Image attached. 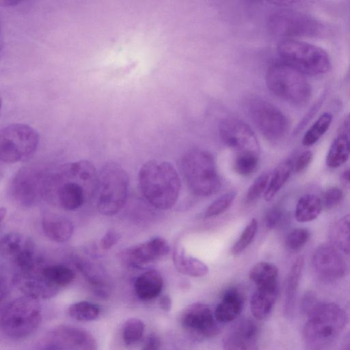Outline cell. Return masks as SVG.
<instances>
[{"label":"cell","mask_w":350,"mask_h":350,"mask_svg":"<svg viewBox=\"0 0 350 350\" xmlns=\"http://www.w3.org/2000/svg\"><path fill=\"white\" fill-rule=\"evenodd\" d=\"M278 52L284 62L304 75H323L331 67L329 56L324 49L305 42L284 40L278 44Z\"/></svg>","instance_id":"cell-8"},{"label":"cell","mask_w":350,"mask_h":350,"mask_svg":"<svg viewBox=\"0 0 350 350\" xmlns=\"http://www.w3.org/2000/svg\"><path fill=\"white\" fill-rule=\"evenodd\" d=\"M350 156V137L339 133L332 142L326 157V164L332 168L343 165Z\"/></svg>","instance_id":"cell-29"},{"label":"cell","mask_w":350,"mask_h":350,"mask_svg":"<svg viewBox=\"0 0 350 350\" xmlns=\"http://www.w3.org/2000/svg\"><path fill=\"white\" fill-rule=\"evenodd\" d=\"M243 302V295L237 288L227 289L215 309L216 320L219 323L234 321L242 312Z\"/></svg>","instance_id":"cell-22"},{"label":"cell","mask_w":350,"mask_h":350,"mask_svg":"<svg viewBox=\"0 0 350 350\" xmlns=\"http://www.w3.org/2000/svg\"><path fill=\"white\" fill-rule=\"evenodd\" d=\"M5 213H6L5 209L3 208H1V210H0L1 221H2L3 217L5 216Z\"/></svg>","instance_id":"cell-52"},{"label":"cell","mask_w":350,"mask_h":350,"mask_svg":"<svg viewBox=\"0 0 350 350\" xmlns=\"http://www.w3.org/2000/svg\"><path fill=\"white\" fill-rule=\"evenodd\" d=\"M41 224L45 236L56 243L68 241L74 232V226L70 219L57 213H46Z\"/></svg>","instance_id":"cell-20"},{"label":"cell","mask_w":350,"mask_h":350,"mask_svg":"<svg viewBox=\"0 0 350 350\" xmlns=\"http://www.w3.org/2000/svg\"><path fill=\"white\" fill-rule=\"evenodd\" d=\"M39 143L37 131L25 124H11L0 133V159L8 163L25 161L36 152Z\"/></svg>","instance_id":"cell-10"},{"label":"cell","mask_w":350,"mask_h":350,"mask_svg":"<svg viewBox=\"0 0 350 350\" xmlns=\"http://www.w3.org/2000/svg\"><path fill=\"white\" fill-rule=\"evenodd\" d=\"M51 170L41 164H31L18 170L12 178L10 192L13 200L23 207H32L45 199Z\"/></svg>","instance_id":"cell-9"},{"label":"cell","mask_w":350,"mask_h":350,"mask_svg":"<svg viewBox=\"0 0 350 350\" xmlns=\"http://www.w3.org/2000/svg\"><path fill=\"white\" fill-rule=\"evenodd\" d=\"M145 329L144 322L138 318H130L124 324L122 339L126 345H132L143 336Z\"/></svg>","instance_id":"cell-36"},{"label":"cell","mask_w":350,"mask_h":350,"mask_svg":"<svg viewBox=\"0 0 350 350\" xmlns=\"http://www.w3.org/2000/svg\"><path fill=\"white\" fill-rule=\"evenodd\" d=\"M304 258L302 256L297 257L287 276L284 304V312L286 316H291L294 309L296 294L301 273L304 267Z\"/></svg>","instance_id":"cell-26"},{"label":"cell","mask_w":350,"mask_h":350,"mask_svg":"<svg viewBox=\"0 0 350 350\" xmlns=\"http://www.w3.org/2000/svg\"><path fill=\"white\" fill-rule=\"evenodd\" d=\"M40 272L47 282L58 291L72 283L75 278L74 271L62 264L42 263Z\"/></svg>","instance_id":"cell-27"},{"label":"cell","mask_w":350,"mask_h":350,"mask_svg":"<svg viewBox=\"0 0 350 350\" xmlns=\"http://www.w3.org/2000/svg\"><path fill=\"white\" fill-rule=\"evenodd\" d=\"M59 350H98L93 336L86 330L61 325L51 330L45 338V345Z\"/></svg>","instance_id":"cell-15"},{"label":"cell","mask_w":350,"mask_h":350,"mask_svg":"<svg viewBox=\"0 0 350 350\" xmlns=\"http://www.w3.org/2000/svg\"><path fill=\"white\" fill-rule=\"evenodd\" d=\"M278 293V283L256 287L250 301L251 312L256 319L263 320L270 314Z\"/></svg>","instance_id":"cell-21"},{"label":"cell","mask_w":350,"mask_h":350,"mask_svg":"<svg viewBox=\"0 0 350 350\" xmlns=\"http://www.w3.org/2000/svg\"><path fill=\"white\" fill-rule=\"evenodd\" d=\"M265 81L273 94L293 105H305L310 99L311 86L304 74L284 62L268 68Z\"/></svg>","instance_id":"cell-6"},{"label":"cell","mask_w":350,"mask_h":350,"mask_svg":"<svg viewBox=\"0 0 350 350\" xmlns=\"http://www.w3.org/2000/svg\"><path fill=\"white\" fill-rule=\"evenodd\" d=\"M339 133L347 135L350 137V113L346 116L341 124Z\"/></svg>","instance_id":"cell-48"},{"label":"cell","mask_w":350,"mask_h":350,"mask_svg":"<svg viewBox=\"0 0 350 350\" xmlns=\"http://www.w3.org/2000/svg\"><path fill=\"white\" fill-rule=\"evenodd\" d=\"M67 313L76 321L88 322L96 319L100 316L101 308L95 303L79 301L70 305Z\"/></svg>","instance_id":"cell-33"},{"label":"cell","mask_w":350,"mask_h":350,"mask_svg":"<svg viewBox=\"0 0 350 350\" xmlns=\"http://www.w3.org/2000/svg\"><path fill=\"white\" fill-rule=\"evenodd\" d=\"M181 170L189 189L199 196H209L221 187L213 156L200 148L187 150L183 156Z\"/></svg>","instance_id":"cell-4"},{"label":"cell","mask_w":350,"mask_h":350,"mask_svg":"<svg viewBox=\"0 0 350 350\" xmlns=\"http://www.w3.org/2000/svg\"><path fill=\"white\" fill-rule=\"evenodd\" d=\"M163 280L161 275L155 270H148L138 275L133 284L137 297L144 301L158 297L163 288Z\"/></svg>","instance_id":"cell-24"},{"label":"cell","mask_w":350,"mask_h":350,"mask_svg":"<svg viewBox=\"0 0 350 350\" xmlns=\"http://www.w3.org/2000/svg\"><path fill=\"white\" fill-rule=\"evenodd\" d=\"M160 345L159 337L155 334H151L146 339L142 350H159Z\"/></svg>","instance_id":"cell-45"},{"label":"cell","mask_w":350,"mask_h":350,"mask_svg":"<svg viewBox=\"0 0 350 350\" xmlns=\"http://www.w3.org/2000/svg\"><path fill=\"white\" fill-rule=\"evenodd\" d=\"M267 24L273 35L285 38L317 36L322 29L321 24L314 18L291 10L272 13Z\"/></svg>","instance_id":"cell-12"},{"label":"cell","mask_w":350,"mask_h":350,"mask_svg":"<svg viewBox=\"0 0 350 350\" xmlns=\"http://www.w3.org/2000/svg\"><path fill=\"white\" fill-rule=\"evenodd\" d=\"M129 179L124 168L115 163L105 164L98 173L96 192L98 211L104 215H116L124 206Z\"/></svg>","instance_id":"cell-7"},{"label":"cell","mask_w":350,"mask_h":350,"mask_svg":"<svg viewBox=\"0 0 350 350\" xmlns=\"http://www.w3.org/2000/svg\"><path fill=\"white\" fill-rule=\"evenodd\" d=\"M297 2V1H273V3H277L279 5H291L293 3H296Z\"/></svg>","instance_id":"cell-51"},{"label":"cell","mask_w":350,"mask_h":350,"mask_svg":"<svg viewBox=\"0 0 350 350\" xmlns=\"http://www.w3.org/2000/svg\"><path fill=\"white\" fill-rule=\"evenodd\" d=\"M278 278L277 267L265 261L255 264L249 273V278L256 287L278 284Z\"/></svg>","instance_id":"cell-31"},{"label":"cell","mask_w":350,"mask_h":350,"mask_svg":"<svg viewBox=\"0 0 350 350\" xmlns=\"http://www.w3.org/2000/svg\"><path fill=\"white\" fill-rule=\"evenodd\" d=\"M258 329L250 319L237 322L223 338V350H258Z\"/></svg>","instance_id":"cell-18"},{"label":"cell","mask_w":350,"mask_h":350,"mask_svg":"<svg viewBox=\"0 0 350 350\" xmlns=\"http://www.w3.org/2000/svg\"><path fill=\"white\" fill-rule=\"evenodd\" d=\"M182 327L189 334L202 338H211L220 331L218 321L210 307L196 302L186 307L180 315Z\"/></svg>","instance_id":"cell-13"},{"label":"cell","mask_w":350,"mask_h":350,"mask_svg":"<svg viewBox=\"0 0 350 350\" xmlns=\"http://www.w3.org/2000/svg\"><path fill=\"white\" fill-rule=\"evenodd\" d=\"M293 170V162L290 159L281 161L271 174L270 180L264 193L265 200H271L281 189Z\"/></svg>","instance_id":"cell-30"},{"label":"cell","mask_w":350,"mask_h":350,"mask_svg":"<svg viewBox=\"0 0 350 350\" xmlns=\"http://www.w3.org/2000/svg\"><path fill=\"white\" fill-rule=\"evenodd\" d=\"M98 173L88 161L65 164L51 171L45 199L66 211L82 207L96 195Z\"/></svg>","instance_id":"cell-1"},{"label":"cell","mask_w":350,"mask_h":350,"mask_svg":"<svg viewBox=\"0 0 350 350\" xmlns=\"http://www.w3.org/2000/svg\"><path fill=\"white\" fill-rule=\"evenodd\" d=\"M340 181L344 187L350 189V167L343 172Z\"/></svg>","instance_id":"cell-49"},{"label":"cell","mask_w":350,"mask_h":350,"mask_svg":"<svg viewBox=\"0 0 350 350\" xmlns=\"http://www.w3.org/2000/svg\"><path fill=\"white\" fill-rule=\"evenodd\" d=\"M321 104V102L318 101L317 103H315L314 105V106L312 107L311 110L309 111V112L308 113L306 116L302 120L301 122L298 126L299 129H303V127L305 126V125L308 123V122L310 121L311 118H312L314 114L316 113L317 110L319 109Z\"/></svg>","instance_id":"cell-46"},{"label":"cell","mask_w":350,"mask_h":350,"mask_svg":"<svg viewBox=\"0 0 350 350\" xmlns=\"http://www.w3.org/2000/svg\"><path fill=\"white\" fill-rule=\"evenodd\" d=\"M270 178V173L264 172L254 180L246 193V202H252L258 198L262 193H265L268 187Z\"/></svg>","instance_id":"cell-39"},{"label":"cell","mask_w":350,"mask_h":350,"mask_svg":"<svg viewBox=\"0 0 350 350\" xmlns=\"http://www.w3.org/2000/svg\"><path fill=\"white\" fill-rule=\"evenodd\" d=\"M259 154L252 152L236 154L233 162L234 170L241 176H250L258 167Z\"/></svg>","instance_id":"cell-35"},{"label":"cell","mask_w":350,"mask_h":350,"mask_svg":"<svg viewBox=\"0 0 350 350\" xmlns=\"http://www.w3.org/2000/svg\"><path fill=\"white\" fill-rule=\"evenodd\" d=\"M159 306L165 312L170 311L172 308V300L167 295L162 296L159 299Z\"/></svg>","instance_id":"cell-47"},{"label":"cell","mask_w":350,"mask_h":350,"mask_svg":"<svg viewBox=\"0 0 350 350\" xmlns=\"http://www.w3.org/2000/svg\"><path fill=\"white\" fill-rule=\"evenodd\" d=\"M331 234L335 245L343 253L350 255V213L334 224Z\"/></svg>","instance_id":"cell-32"},{"label":"cell","mask_w":350,"mask_h":350,"mask_svg":"<svg viewBox=\"0 0 350 350\" xmlns=\"http://www.w3.org/2000/svg\"><path fill=\"white\" fill-rule=\"evenodd\" d=\"M77 266L94 293L105 298L109 293V284L106 273L102 267L86 260H80Z\"/></svg>","instance_id":"cell-23"},{"label":"cell","mask_w":350,"mask_h":350,"mask_svg":"<svg viewBox=\"0 0 350 350\" xmlns=\"http://www.w3.org/2000/svg\"><path fill=\"white\" fill-rule=\"evenodd\" d=\"M312 265L317 276L326 282L342 278L347 269L345 261L337 250L326 243L317 247L312 255Z\"/></svg>","instance_id":"cell-16"},{"label":"cell","mask_w":350,"mask_h":350,"mask_svg":"<svg viewBox=\"0 0 350 350\" xmlns=\"http://www.w3.org/2000/svg\"><path fill=\"white\" fill-rule=\"evenodd\" d=\"M257 221L255 218L251 219L246 226L239 239L231 248L233 254L243 252L253 241L257 231Z\"/></svg>","instance_id":"cell-38"},{"label":"cell","mask_w":350,"mask_h":350,"mask_svg":"<svg viewBox=\"0 0 350 350\" xmlns=\"http://www.w3.org/2000/svg\"><path fill=\"white\" fill-rule=\"evenodd\" d=\"M341 350H350V331L347 334L342 342Z\"/></svg>","instance_id":"cell-50"},{"label":"cell","mask_w":350,"mask_h":350,"mask_svg":"<svg viewBox=\"0 0 350 350\" xmlns=\"http://www.w3.org/2000/svg\"><path fill=\"white\" fill-rule=\"evenodd\" d=\"M332 118V114L329 112L321 114L304 134L303 145L310 146L314 144L328 130Z\"/></svg>","instance_id":"cell-34"},{"label":"cell","mask_w":350,"mask_h":350,"mask_svg":"<svg viewBox=\"0 0 350 350\" xmlns=\"http://www.w3.org/2000/svg\"><path fill=\"white\" fill-rule=\"evenodd\" d=\"M305 315L302 337L306 350H329L348 321L346 312L333 302L318 301Z\"/></svg>","instance_id":"cell-2"},{"label":"cell","mask_w":350,"mask_h":350,"mask_svg":"<svg viewBox=\"0 0 350 350\" xmlns=\"http://www.w3.org/2000/svg\"><path fill=\"white\" fill-rule=\"evenodd\" d=\"M312 159V153L306 150L300 153L293 163V170L299 173L304 170Z\"/></svg>","instance_id":"cell-44"},{"label":"cell","mask_w":350,"mask_h":350,"mask_svg":"<svg viewBox=\"0 0 350 350\" xmlns=\"http://www.w3.org/2000/svg\"><path fill=\"white\" fill-rule=\"evenodd\" d=\"M40 262L34 269L27 272H16L12 282L25 296L35 299H46L55 296L59 291L44 278L40 272Z\"/></svg>","instance_id":"cell-19"},{"label":"cell","mask_w":350,"mask_h":350,"mask_svg":"<svg viewBox=\"0 0 350 350\" xmlns=\"http://www.w3.org/2000/svg\"><path fill=\"white\" fill-rule=\"evenodd\" d=\"M42 310L37 299L23 296L8 303L1 312V329L10 339L28 337L40 326Z\"/></svg>","instance_id":"cell-5"},{"label":"cell","mask_w":350,"mask_h":350,"mask_svg":"<svg viewBox=\"0 0 350 350\" xmlns=\"http://www.w3.org/2000/svg\"><path fill=\"white\" fill-rule=\"evenodd\" d=\"M172 259L174 265L181 274L199 278L206 275L208 272V267L200 260L187 255L183 247H175Z\"/></svg>","instance_id":"cell-25"},{"label":"cell","mask_w":350,"mask_h":350,"mask_svg":"<svg viewBox=\"0 0 350 350\" xmlns=\"http://www.w3.org/2000/svg\"><path fill=\"white\" fill-rule=\"evenodd\" d=\"M39 350H59V349L53 348V347H51L44 346L42 349H39Z\"/></svg>","instance_id":"cell-53"},{"label":"cell","mask_w":350,"mask_h":350,"mask_svg":"<svg viewBox=\"0 0 350 350\" xmlns=\"http://www.w3.org/2000/svg\"><path fill=\"white\" fill-rule=\"evenodd\" d=\"M120 239V234L113 229L109 230L101 238L100 247L103 250H109Z\"/></svg>","instance_id":"cell-43"},{"label":"cell","mask_w":350,"mask_h":350,"mask_svg":"<svg viewBox=\"0 0 350 350\" xmlns=\"http://www.w3.org/2000/svg\"><path fill=\"white\" fill-rule=\"evenodd\" d=\"M343 199L342 191L336 187L327 189L323 197V206L330 209L338 205Z\"/></svg>","instance_id":"cell-41"},{"label":"cell","mask_w":350,"mask_h":350,"mask_svg":"<svg viewBox=\"0 0 350 350\" xmlns=\"http://www.w3.org/2000/svg\"><path fill=\"white\" fill-rule=\"evenodd\" d=\"M310 238V232L306 228L293 229L286 239V247L293 252L301 249Z\"/></svg>","instance_id":"cell-40"},{"label":"cell","mask_w":350,"mask_h":350,"mask_svg":"<svg viewBox=\"0 0 350 350\" xmlns=\"http://www.w3.org/2000/svg\"><path fill=\"white\" fill-rule=\"evenodd\" d=\"M283 211L280 206L271 208L266 213L265 223L268 228H275L282 221Z\"/></svg>","instance_id":"cell-42"},{"label":"cell","mask_w":350,"mask_h":350,"mask_svg":"<svg viewBox=\"0 0 350 350\" xmlns=\"http://www.w3.org/2000/svg\"><path fill=\"white\" fill-rule=\"evenodd\" d=\"M235 191H230L223 194L214 200L204 213V218L217 216L225 212L232 204L235 197Z\"/></svg>","instance_id":"cell-37"},{"label":"cell","mask_w":350,"mask_h":350,"mask_svg":"<svg viewBox=\"0 0 350 350\" xmlns=\"http://www.w3.org/2000/svg\"><path fill=\"white\" fill-rule=\"evenodd\" d=\"M138 180L142 193L154 208L167 210L176 204L181 180L172 163L156 160L146 162L139 170Z\"/></svg>","instance_id":"cell-3"},{"label":"cell","mask_w":350,"mask_h":350,"mask_svg":"<svg viewBox=\"0 0 350 350\" xmlns=\"http://www.w3.org/2000/svg\"><path fill=\"white\" fill-rule=\"evenodd\" d=\"M247 109L254 124L271 142H278L287 134L290 124L286 116L276 106L262 98L253 97Z\"/></svg>","instance_id":"cell-11"},{"label":"cell","mask_w":350,"mask_h":350,"mask_svg":"<svg viewBox=\"0 0 350 350\" xmlns=\"http://www.w3.org/2000/svg\"><path fill=\"white\" fill-rule=\"evenodd\" d=\"M169 251V245L164 239L154 237L125 248L120 252V258L126 266L136 268L161 258Z\"/></svg>","instance_id":"cell-17"},{"label":"cell","mask_w":350,"mask_h":350,"mask_svg":"<svg viewBox=\"0 0 350 350\" xmlns=\"http://www.w3.org/2000/svg\"><path fill=\"white\" fill-rule=\"evenodd\" d=\"M219 131L222 141L236 154L252 152L260 154L257 137L246 123L234 118H225L220 122Z\"/></svg>","instance_id":"cell-14"},{"label":"cell","mask_w":350,"mask_h":350,"mask_svg":"<svg viewBox=\"0 0 350 350\" xmlns=\"http://www.w3.org/2000/svg\"><path fill=\"white\" fill-rule=\"evenodd\" d=\"M323 202L314 194H305L301 196L295 207V217L299 222H308L317 219L322 211Z\"/></svg>","instance_id":"cell-28"}]
</instances>
